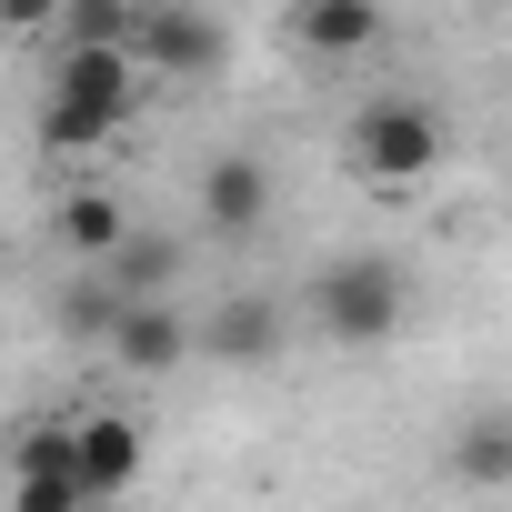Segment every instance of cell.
<instances>
[{
	"mask_svg": "<svg viewBox=\"0 0 512 512\" xmlns=\"http://www.w3.org/2000/svg\"><path fill=\"white\" fill-rule=\"evenodd\" d=\"M101 352H111V372H121V382H171V372L201 352V332L181 322V302H171V292H151V302H131V312L111 322V342H101Z\"/></svg>",
	"mask_w": 512,
	"mask_h": 512,
	"instance_id": "cell-6",
	"label": "cell"
},
{
	"mask_svg": "<svg viewBox=\"0 0 512 512\" xmlns=\"http://www.w3.org/2000/svg\"><path fill=\"white\" fill-rule=\"evenodd\" d=\"M11 512H91L81 482H11Z\"/></svg>",
	"mask_w": 512,
	"mask_h": 512,
	"instance_id": "cell-16",
	"label": "cell"
},
{
	"mask_svg": "<svg viewBox=\"0 0 512 512\" xmlns=\"http://www.w3.org/2000/svg\"><path fill=\"white\" fill-rule=\"evenodd\" d=\"M201 352H211V362H272V352H282V302H272V292H231V302L201 322Z\"/></svg>",
	"mask_w": 512,
	"mask_h": 512,
	"instance_id": "cell-10",
	"label": "cell"
},
{
	"mask_svg": "<svg viewBox=\"0 0 512 512\" xmlns=\"http://www.w3.org/2000/svg\"><path fill=\"white\" fill-rule=\"evenodd\" d=\"M131 51H141L161 81H211V71L231 61V31H221V11H201V0H141Z\"/></svg>",
	"mask_w": 512,
	"mask_h": 512,
	"instance_id": "cell-4",
	"label": "cell"
},
{
	"mask_svg": "<svg viewBox=\"0 0 512 512\" xmlns=\"http://www.w3.org/2000/svg\"><path fill=\"white\" fill-rule=\"evenodd\" d=\"M51 231H61L71 262H111V251H121L141 221H131V201H121L111 181H71V191H61V211H51Z\"/></svg>",
	"mask_w": 512,
	"mask_h": 512,
	"instance_id": "cell-9",
	"label": "cell"
},
{
	"mask_svg": "<svg viewBox=\"0 0 512 512\" xmlns=\"http://www.w3.org/2000/svg\"><path fill=\"white\" fill-rule=\"evenodd\" d=\"M141 101V51L131 41H61V71H51V101H41V151L51 161H81L101 151Z\"/></svg>",
	"mask_w": 512,
	"mask_h": 512,
	"instance_id": "cell-1",
	"label": "cell"
},
{
	"mask_svg": "<svg viewBox=\"0 0 512 512\" xmlns=\"http://www.w3.org/2000/svg\"><path fill=\"white\" fill-rule=\"evenodd\" d=\"M11 482H81V422H31L11 442ZM91 492V482H81Z\"/></svg>",
	"mask_w": 512,
	"mask_h": 512,
	"instance_id": "cell-12",
	"label": "cell"
},
{
	"mask_svg": "<svg viewBox=\"0 0 512 512\" xmlns=\"http://www.w3.org/2000/svg\"><path fill=\"white\" fill-rule=\"evenodd\" d=\"M442 462H452V482H462V492H512V412H482V422H462Z\"/></svg>",
	"mask_w": 512,
	"mask_h": 512,
	"instance_id": "cell-11",
	"label": "cell"
},
{
	"mask_svg": "<svg viewBox=\"0 0 512 512\" xmlns=\"http://www.w3.org/2000/svg\"><path fill=\"white\" fill-rule=\"evenodd\" d=\"M101 272H111L131 302H151V292H171V282H181V241H171V231H131Z\"/></svg>",
	"mask_w": 512,
	"mask_h": 512,
	"instance_id": "cell-13",
	"label": "cell"
},
{
	"mask_svg": "<svg viewBox=\"0 0 512 512\" xmlns=\"http://www.w3.org/2000/svg\"><path fill=\"white\" fill-rule=\"evenodd\" d=\"M61 21H71V0H0V31H11L21 51H31V41H51Z\"/></svg>",
	"mask_w": 512,
	"mask_h": 512,
	"instance_id": "cell-15",
	"label": "cell"
},
{
	"mask_svg": "<svg viewBox=\"0 0 512 512\" xmlns=\"http://www.w3.org/2000/svg\"><path fill=\"white\" fill-rule=\"evenodd\" d=\"M342 151H352V171H362L372 191H412V181H432V171H442L452 131H442V111H432V101L382 91V101H362V111H352Z\"/></svg>",
	"mask_w": 512,
	"mask_h": 512,
	"instance_id": "cell-3",
	"label": "cell"
},
{
	"mask_svg": "<svg viewBox=\"0 0 512 512\" xmlns=\"http://www.w3.org/2000/svg\"><path fill=\"white\" fill-rule=\"evenodd\" d=\"M482 11H512V0H482Z\"/></svg>",
	"mask_w": 512,
	"mask_h": 512,
	"instance_id": "cell-17",
	"label": "cell"
},
{
	"mask_svg": "<svg viewBox=\"0 0 512 512\" xmlns=\"http://www.w3.org/2000/svg\"><path fill=\"white\" fill-rule=\"evenodd\" d=\"M71 422H81V482H91V502H121L141 482V462H151V432L131 412H71Z\"/></svg>",
	"mask_w": 512,
	"mask_h": 512,
	"instance_id": "cell-8",
	"label": "cell"
},
{
	"mask_svg": "<svg viewBox=\"0 0 512 512\" xmlns=\"http://www.w3.org/2000/svg\"><path fill=\"white\" fill-rule=\"evenodd\" d=\"M382 31H392L382 0H292V51L312 61H372Z\"/></svg>",
	"mask_w": 512,
	"mask_h": 512,
	"instance_id": "cell-7",
	"label": "cell"
},
{
	"mask_svg": "<svg viewBox=\"0 0 512 512\" xmlns=\"http://www.w3.org/2000/svg\"><path fill=\"white\" fill-rule=\"evenodd\" d=\"M302 302H312L322 342H342V352H382V342L412 322V272L392 262V251H342V262L312 272Z\"/></svg>",
	"mask_w": 512,
	"mask_h": 512,
	"instance_id": "cell-2",
	"label": "cell"
},
{
	"mask_svg": "<svg viewBox=\"0 0 512 512\" xmlns=\"http://www.w3.org/2000/svg\"><path fill=\"white\" fill-rule=\"evenodd\" d=\"M272 201H282V181H272L262 151H221V161H201V181H191V211H201L211 241H262V231H272Z\"/></svg>",
	"mask_w": 512,
	"mask_h": 512,
	"instance_id": "cell-5",
	"label": "cell"
},
{
	"mask_svg": "<svg viewBox=\"0 0 512 512\" xmlns=\"http://www.w3.org/2000/svg\"><path fill=\"white\" fill-rule=\"evenodd\" d=\"M131 21H141V0H71L61 41H131Z\"/></svg>",
	"mask_w": 512,
	"mask_h": 512,
	"instance_id": "cell-14",
	"label": "cell"
}]
</instances>
